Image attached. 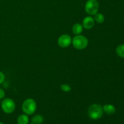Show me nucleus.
<instances>
[{
  "label": "nucleus",
  "instance_id": "nucleus-1",
  "mask_svg": "<svg viewBox=\"0 0 124 124\" xmlns=\"http://www.w3.org/2000/svg\"><path fill=\"white\" fill-rule=\"evenodd\" d=\"M104 110L103 108L98 104H93L91 105L88 110V115L91 119L97 120L102 116Z\"/></svg>",
  "mask_w": 124,
  "mask_h": 124
},
{
  "label": "nucleus",
  "instance_id": "nucleus-2",
  "mask_svg": "<svg viewBox=\"0 0 124 124\" xmlns=\"http://www.w3.org/2000/svg\"><path fill=\"white\" fill-rule=\"evenodd\" d=\"M72 44L74 47L76 49L82 50L87 47L88 44V39L86 37L82 35H77L75 36L72 40Z\"/></svg>",
  "mask_w": 124,
  "mask_h": 124
},
{
  "label": "nucleus",
  "instance_id": "nucleus-3",
  "mask_svg": "<svg viewBox=\"0 0 124 124\" xmlns=\"http://www.w3.org/2000/svg\"><path fill=\"white\" fill-rule=\"evenodd\" d=\"M23 111L26 115H31L35 112L36 110V102L32 99H27L23 102L22 105Z\"/></svg>",
  "mask_w": 124,
  "mask_h": 124
},
{
  "label": "nucleus",
  "instance_id": "nucleus-4",
  "mask_svg": "<svg viewBox=\"0 0 124 124\" xmlns=\"http://www.w3.org/2000/svg\"><path fill=\"white\" fill-rule=\"evenodd\" d=\"M99 3L97 0H88L85 6V10L90 15L96 14L99 10Z\"/></svg>",
  "mask_w": 124,
  "mask_h": 124
},
{
  "label": "nucleus",
  "instance_id": "nucleus-5",
  "mask_svg": "<svg viewBox=\"0 0 124 124\" xmlns=\"http://www.w3.org/2000/svg\"><path fill=\"white\" fill-rule=\"evenodd\" d=\"M1 108L6 113H12L15 109V104L12 99L6 98L2 101L1 103Z\"/></svg>",
  "mask_w": 124,
  "mask_h": 124
},
{
  "label": "nucleus",
  "instance_id": "nucleus-6",
  "mask_svg": "<svg viewBox=\"0 0 124 124\" xmlns=\"http://www.w3.org/2000/svg\"><path fill=\"white\" fill-rule=\"evenodd\" d=\"M58 42L61 47L65 48L71 44V38L69 35H62L59 38Z\"/></svg>",
  "mask_w": 124,
  "mask_h": 124
},
{
  "label": "nucleus",
  "instance_id": "nucleus-7",
  "mask_svg": "<svg viewBox=\"0 0 124 124\" xmlns=\"http://www.w3.org/2000/svg\"><path fill=\"white\" fill-rule=\"evenodd\" d=\"M94 24V19L92 16H87L82 21V27L86 29H91Z\"/></svg>",
  "mask_w": 124,
  "mask_h": 124
},
{
  "label": "nucleus",
  "instance_id": "nucleus-8",
  "mask_svg": "<svg viewBox=\"0 0 124 124\" xmlns=\"http://www.w3.org/2000/svg\"><path fill=\"white\" fill-rule=\"evenodd\" d=\"M103 110L105 111L107 115H113L116 111V108L111 104H107V105H104L103 107Z\"/></svg>",
  "mask_w": 124,
  "mask_h": 124
},
{
  "label": "nucleus",
  "instance_id": "nucleus-9",
  "mask_svg": "<svg viewBox=\"0 0 124 124\" xmlns=\"http://www.w3.org/2000/svg\"><path fill=\"white\" fill-rule=\"evenodd\" d=\"M72 30L74 34H75L76 35H78L80 33H81V32L83 30V27L79 23H76V24H74L73 26Z\"/></svg>",
  "mask_w": 124,
  "mask_h": 124
},
{
  "label": "nucleus",
  "instance_id": "nucleus-10",
  "mask_svg": "<svg viewBox=\"0 0 124 124\" xmlns=\"http://www.w3.org/2000/svg\"><path fill=\"white\" fill-rule=\"evenodd\" d=\"M17 122L18 124H27L29 122V117L25 115H21L18 117Z\"/></svg>",
  "mask_w": 124,
  "mask_h": 124
},
{
  "label": "nucleus",
  "instance_id": "nucleus-11",
  "mask_svg": "<svg viewBox=\"0 0 124 124\" xmlns=\"http://www.w3.org/2000/svg\"><path fill=\"white\" fill-rule=\"evenodd\" d=\"M94 21H96V22L99 24H101V23H104V20H105V17H104V15H102V13H98L94 15Z\"/></svg>",
  "mask_w": 124,
  "mask_h": 124
},
{
  "label": "nucleus",
  "instance_id": "nucleus-12",
  "mask_svg": "<svg viewBox=\"0 0 124 124\" xmlns=\"http://www.w3.org/2000/svg\"><path fill=\"white\" fill-rule=\"evenodd\" d=\"M116 52L119 56L124 58V44L117 46L116 49Z\"/></svg>",
  "mask_w": 124,
  "mask_h": 124
},
{
  "label": "nucleus",
  "instance_id": "nucleus-13",
  "mask_svg": "<svg viewBox=\"0 0 124 124\" xmlns=\"http://www.w3.org/2000/svg\"><path fill=\"white\" fill-rule=\"evenodd\" d=\"M31 122L34 124H41L43 122V117L41 115H36L32 117Z\"/></svg>",
  "mask_w": 124,
  "mask_h": 124
},
{
  "label": "nucleus",
  "instance_id": "nucleus-14",
  "mask_svg": "<svg viewBox=\"0 0 124 124\" xmlns=\"http://www.w3.org/2000/svg\"><path fill=\"white\" fill-rule=\"evenodd\" d=\"M61 89L64 92H69L71 91V87L67 84H62L61 86Z\"/></svg>",
  "mask_w": 124,
  "mask_h": 124
},
{
  "label": "nucleus",
  "instance_id": "nucleus-15",
  "mask_svg": "<svg viewBox=\"0 0 124 124\" xmlns=\"http://www.w3.org/2000/svg\"><path fill=\"white\" fill-rule=\"evenodd\" d=\"M5 80V75L1 71H0V84H2Z\"/></svg>",
  "mask_w": 124,
  "mask_h": 124
},
{
  "label": "nucleus",
  "instance_id": "nucleus-16",
  "mask_svg": "<svg viewBox=\"0 0 124 124\" xmlns=\"http://www.w3.org/2000/svg\"><path fill=\"white\" fill-rule=\"evenodd\" d=\"M5 96V92L2 88H0V99H2Z\"/></svg>",
  "mask_w": 124,
  "mask_h": 124
},
{
  "label": "nucleus",
  "instance_id": "nucleus-17",
  "mask_svg": "<svg viewBox=\"0 0 124 124\" xmlns=\"http://www.w3.org/2000/svg\"><path fill=\"white\" fill-rule=\"evenodd\" d=\"M0 124H2V122H0Z\"/></svg>",
  "mask_w": 124,
  "mask_h": 124
},
{
  "label": "nucleus",
  "instance_id": "nucleus-18",
  "mask_svg": "<svg viewBox=\"0 0 124 124\" xmlns=\"http://www.w3.org/2000/svg\"></svg>",
  "mask_w": 124,
  "mask_h": 124
}]
</instances>
